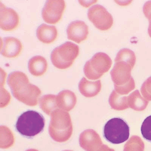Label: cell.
<instances>
[{"label": "cell", "mask_w": 151, "mask_h": 151, "mask_svg": "<svg viewBox=\"0 0 151 151\" xmlns=\"http://www.w3.org/2000/svg\"><path fill=\"white\" fill-rule=\"evenodd\" d=\"M135 88V83L133 77L130 82L126 85L120 86V87L114 86L115 91L118 94L122 96L127 95L129 92L134 89Z\"/></svg>", "instance_id": "24"}, {"label": "cell", "mask_w": 151, "mask_h": 151, "mask_svg": "<svg viewBox=\"0 0 151 151\" xmlns=\"http://www.w3.org/2000/svg\"><path fill=\"white\" fill-rule=\"evenodd\" d=\"M136 57L134 51L127 48L121 50L115 58V62L123 61L129 64L133 69L135 64Z\"/></svg>", "instance_id": "21"}, {"label": "cell", "mask_w": 151, "mask_h": 151, "mask_svg": "<svg viewBox=\"0 0 151 151\" xmlns=\"http://www.w3.org/2000/svg\"><path fill=\"white\" fill-rule=\"evenodd\" d=\"M112 64V61L108 55L98 52L86 62L83 70L88 79L98 80L110 70Z\"/></svg>", "instance_id": "6"}, {"label": "cell", "mask_w": 151, "mask_h": 151, "mask_svg": "<svg viewBox=\"0 0 151 151\" xmlns=\"http://www.w3.org/2000/svg\"><path fill=\"white\" fill-rule=\"evenodd\" d=\"M141 132L144 138L151 143V115L144 121L141 127Z\"/></svg>", "instance_id": "23"}, {"label": "cell", "mask_w": 151, "mask_h": 151, "mask_svg": "<svg viewBox=\"0 0 151 151\" xmlns=\"http://www.w3.org/2000/svg\"><path fill=\"white\" fill-rule=\"evenodd\" d=\"M109 102L111 108L117 111H123L129 107L128 104V96L120 95L115 90L111 93Z\"/></svg>", "instance_id": "20"}, {"label": "cell", "mask_w": 151, "mask_h": 151, "mask_svg": "<svg viewBox=\"0 0 151 151\" xmlns=\"http://www.w3.org/2000/svg\"><path fill=\"white\" fill-rule=\"evenodd\" d=\"M101 144L99 135L93 129H87L80 135V145L86 151H95V148Z\"/></svg>", "instance_id": "13"}, {"label": "cell", "mask_w": 151, "mask_h": 151, "mask_svg": "<svg viewBox=\"0 0 151 151\" xmlns=\"http://www.w3.org/2000/svg\"><path fill=\"white\" fill-rule=\"evenodd\" d=\"M0 27L5 31H11L17 28L20 22L18 13L13 9L6 8L1 2Z\"/></svg>", "instance_id": "10"}, {"label": "cell", "mask_w": 151, "mask_h": 151, "mask_svg": "<svg viewBox=\"0 0 151 151\" xmlns=\"http://www.w3.org/2000/svg\"><path fill=\"white\" fill-rule=\"evenodd\" d=\"M56 102L58 108L66 111L74 108L77 103V97L73 91L65 90L60 91L56 96Z\"/></svg>", "instance_id": "14"}, {"label": "cell", "mask_w": 151, "mask_h": 151, "mask_svg": "<svg viewBox=\"0 0 151 151\" xmlns=\"http://www.w3.org/2000/svg\"><path fill=\"white\" fill-rule=\"evenodd\" d=\"M36 36L38 40L46 44L55 41L58 36V31L55 26L42 24L37 28Z\"/></svg>", "instance_id": "16"}, {"label": "cell", "mask_w": 151, "mask_h": 151, "mask_svg": "<svg viewBox=\"0 0 151 151\" xmlns=\"http://www.w3.org/2000/svg\"><path fill=\"white\" fill-rule=\"evenodd\" d=\"M101 80L95 81H88L83 77L79 83V89L80 93L86 97H93L97 96L101 90Z\"/></svg>", "instance_id": "15"}, {"label": "cell", "mask_w": 151, "mask_h": 151, "mask_svg": "<svg viewBox=\"0 0 151 151\" xmlns=\"http://www.w3.org/2000/svg\"><path fill=\"white\" fill-rule=\"evenodd\" d=\"M7 83L16 99L29 106L37 104L41 91L37 86L30 83L28 77L24 73H12L8 76Z\"/></svg>", "instance_id": "1"}, {"label": "cell", "mask_w": 151, "mask_h": 151, "mask_svg": "<svg viewBox=\"0 0 151 151\" xmlns=\"http://www.w3.org/2000/svg\"><path fill=\"white\" fill-rule=\"evenodd\" d=\"M22 49L21 42L17 38L6 37L1 39V54L8 58L17 57Z\"/></svg>", "instance_id": "12"}, {"label": "cell", "mask_w": 151, "mask_h": 151, "mask_svg": "<svg viewBox=\"0 0 151 151\" xmlns=\"http://www.w3.org/2000/svg\"><path fill=\"white\" fill-rule=\"evenodd\" d=\"M149 103V101L142 97L138 90L135 91L128 96L129 106L137 111L145 110Z\"/></svg>", "instance_id": "18"}, {"label": "cell", "mask_w": 151, "mask_h": 151, "mask_svg": "<svg viewBox=\"0 0 151 151\" xmlns=\"http://www.w3.org/2000/svg\"><path fill=\"white\" fill-rule=\"evenodd\" d=\"M45 119L42 115L34 111L23 113L16 123L17 131L25 137H34L43 130Z\"/></svg>", "instance_id": "3"}, {"label": "cell", "mask_w": 151, "mask_h": 151, "mask_svg": "<svg viewBox=\"0 0 151 151\" xmlns=\"http://www.w3.org/2000/svg\"><path fill=\"white\" fill-rule=\"evenodd\" d=\"M1 135L3 136V142H1V148L7 149L11 147L14 143V137L12 131L5 126L1 127Z\"/></svg>", "instance_id": "22"}, {"label": "cell", "mask_w": 151, "mask_h": 151, "mask_svg": "<svg viewBox=\"0 0 151 151\" xmlns=\"http://www.w3.org/2000/svg\"><path fill=\"white\" fill-rule=\"evenodd\" d=\"M132 68L129 64L123 61L116 62L111 72L112 80L114 86H123L130 82L132 79Z\"/></svg>", "instance_id": "9"}, {"label": "cell", "mask_w": 151, "mask_h": 151, "mask_svg": "<svg viewBox=\"0 0 151 151\" xmlns=\"http://www.w3.org/2000/svg\"><path fill=\"white\" fill-rule=\"evenodd\" d=\"M130 128L126 121L114 118L108 121L104 127L103 136L107 142L113 144H120L128 140Z\"/></svg>", "instance_id": "5"}, {"label": "cell", "mask_w": 151, "mask_h": 151, "mask_svg": "<svg viewBox=\"0 0 151 151\" xmlns=\"http://www.w3.org/2000/svg\"><path fill=\"white\" fill-rule=\"evenodd\" d=\"M97 151H114L113 150H110L107 146L103 145L99 150Z\"/></svg>", "instance_id": "27"}, {"label": "cell", "mask_w": 151, "mask_h": 151, "mask_svg": "<svg viewBox=\"0 0 151 151\" xmlns=\"http://www.w3.org/2000/svg\"><path fill=\"white\" fill-rule=\"evenodd\" d=\"M141 91L145 99L148 101H151V76L143 83Z\"/></svg>", "instance_id": "25"}, {"label": "cell", "mask_w": 151, "mask_h": 151, "mask_svg": "<svg viewBox=\"0 0 151 151\" xmlns=\"http://www.w3.org/2000/svg\"><path fill=\"white\" fill-rule=\"evenodd\" d=\"M73 132L71 116L67 112L57 109L51 114L49 133L51 137L58 142H64L70 139Z\"/></svg>", "instance_id": "2"}, {"label": "cell", "mask_w": 151, "mask_h": 151, "mask_svg": "<svg viewBox=\"0 0 151 151\" xmlns=\"http://www.w3.org/2000/svg\"><path fill=\"white\" fill-rule=\"evenodd\" d=\"M63 151H73L72 150H64Z\"/></svg>", "instance_id": "29"}, {"label": "cell", "mask_w": 151, "mask_h": 151, "mask_svg": "<svg viewBox=\"0 0 151 151\" xmlns=\"http://www.w3.org/2000/svg\"><path fill=\"white\" fill-rule=\"evenodd\" d=\"M88 17L98 29L105 31L110 29L113 23L112 16L100 4L91 6L88 11Z\"/></svg>", "instance_id": "7"}, {"label": "cell", "mask_w": 151, "mask_h": 151, "mask_svg": "<svg viewBox=\"0 0 151 151\" xmlns=\"http://www.w3.org/2000/svg\"><path fill=\"white\" fill-rule=\"evenodd\" d=\"M26 151H39L36 150H35V149H29V150H27Z\"/></svg>", "instance_id": "28"}, {"label": "cell", "mask_w": 151, "mask_h": 151, "mask_svg": "<svg viewBox=\"0 0 151 151\" xmlns=\"http://www.w3.org/2000/svg\"><path fill=\"white\" fill-rule=\"evenodd\" d=\"M143 9L144 15L149 20L148 33L151 38V1L146 2L144 5Z\"/></svg>", "instance_id": "26"}, {"label": "cell", "mask_w": 151, "mask_h": 151, "mask_svg": "<svg viewBox=\"0 0 151 151\" xmlns=\"http://www.w3.org/2000/svg\"><path fill=\"white\" fill-rule=\"evenodd\" d=\"M28 70L32 75L41 76L46 72L48 69L47 60L43 57L35 56L29 60L28 63Z\"/></svg>", "instance_id": "17"}, {"label": "cell", "mask_w": 151, "mask_h": 151, "mask_svg": "<svg viewBox=\"0 0 151 151\" xmlns=\"http://www.w3.org/2000/svg\"><path fill=\"white\" fill-rule=\"evenodd\" d=\"M66 8L64 0H48L42 10L43 20L48 24H56L61 19Z\"/></svg>", "instance_id": "8"}, {"label": "cell", "mask_w": 151, "mask_h": 151, "mask_svg": "<svg viewBox=\"0 0 151 151\" xmlns=\"http://www.w3.org/2000/svg\"><path fill=\"white\" fill-rule=\"evenodd\" d=\"M41 109L48 115H51L54 111L58 109L56 96L52 94L44 95L40 99Z\"/></svg>", "instance_id": "19"}, {"label": "cell", "mask_w": 151, "mask_h": 151, "mask_svg": "<svg viewBox=\"0 0 151 151\" xmlns=\"http://www.w3.org/2000/svg\"><path fill=\"white\" fill-rule=\"evenodd\" d=\"M67 38L76 43H80L87 38L88 27L81 20H75L71 22L66 29Z\"/></svg>", "instance_id": "11"}, {"label": "cell", "mask_w": 151, "mask_h": 151, "mask_svg": "<svg viewBox=\"0 0 151 151\" xmlns=\"http://www.w3.org/2000/svg\"><path fill=\"white\" fill-rule=\"evenodd\" d=\"M79 46L71 42H66L55 48L51 55L53 65L60 70L67 69L72 66L79 55Z\"/></svg>", "instance_id": "4"}]
</instances>
